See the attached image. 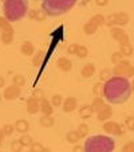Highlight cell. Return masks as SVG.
<instances>
[{
  "label": "cell",
  "mask_w": 134,
  "mask_h": 152,
  "mask_svg": "<svg viewBox=\"0 0 134 152\" xmlns=\"http://www.w3.org/2000/svg\"><path fill=\"white\" fill-rule=\"evenodd\" d=\"M131 94V85L126 77H113L103 85V97L111 104L120 105L129 100Z\"/></svg>",
  "instance_id": "cell-1"
},
{
  "label": "cell",
  "mask_w": 134,
  "mask_h": 152,
  "mask_svg": "<svg viewBox=\"0 0 134 152\" xmlns=\"http://www.w3.org/2000/svg\"><path fill=\"white\" fill-rule=\"evenodd\" d=\"M4 16L9 22H16L24 18L28 12V1L27 0H6L3 6Z\"/></svg>",
  "instance_id": "cell-2"
},
{
  "label": "cell",
  "mask_w": 134,
  "mask_h": 152,
  "mask_svg": "<svg viewBox=\"0 0 134 152\" xmlns=\"http://www.w3.org/2000/svg\"><path fill=\"white\" fill-rule=\"evenodd\" d=\"M115 148L114 140L109 136H102L97 135L93 137H88L85 143V149L86 152H110Z\"/></svg>",
  "instance_id": "cell-3"
},
{
  "label": "cell",
  "mask_w": 134,
  "mask_h": 152,
  "mask_svg": "<svg viewBox=\"0 0 134 152\" xmlns=\"http://www.w3.org/2000/svg\"><path fill=\"white\" fill-rule=\"evenodd\" d=\"M77 0H44L42 3V10L50 16H60L69 12L75 6Z\"/></svg>",
  "instance_id": "cell-4"
},
{
  "label": "cell",
  "mask_w": 134,
  "mask_h": 152,
  "mask_svg": "<svg viewBox=\"0 0 134 152\" xmlns=\"http://www.w3.org/2000/svg\"><path fill=\"white\" fill-rule=\"evenodd\" d=\"M111 73L117 77H134V66L131 65L129 61L122 59L121 62L115 63Z\"/></svg>",
  "instance_id": "cell-5"
},
{
  "label": "cell",
  "mask_w": 134,
  "mask_h": 152,
  "mask_svg": "<svg viewBox=\"0 0 134 152\" xmlns=\"http://www.w3.org/2000/svg\"><path fill=\"white\" fill-rule=\"evenodd\" d=\"M103 131L109 135H114V136H122L123 135V126L120 125L118 123L114 121H105L103 123Z\"/></svg>",
  "instance_id": "cell-6"
},
{
  "label": "cell",
  "mask_w": 134,
  "mask_h": 152,
  "mask_svg": "<svg viewBox=\"0 0 134 152\" xmlns=\"http://www.w3.org/2000/svg\"><path fill=\"white\" fill-rule=\"evenodd\" d=\"M110 34L113 37V39H115L120 45H123V43H129V35L125 32V30L122 27H111Z\"/></svg>",
  "instance_id": "cell-7"
},
{
  "label": "cell",
  "mask_w": 134,
  "mask_h": 152,
  "mask_svg": "<svg viewBox=\"0 0 134 152\" xmlns=\"http://www.w3.org/2000/svg\"><path fill=\"white\" fill-rule=\"evenodd\" d=\"M19 96H20V86L14 85V83H12L11 86H8V88H6L3 92V97H4V100H7V101L16 100Z\"/></svg>",
  "instance_id": "cell-8"
},
{
  "label": "cell",
  "mask_w": 134,
  "mask_h": 152,
  "mask_svg": "<svg viewBox=\"0 0 134 152\" xmlns=\"http://www.w3.org/2000/svg\"><path fill=\"white\" fill-rule=\"evenodd\" d=\"M40 110V100L35 96H30L27 98V112L30 115H35Z\"/></svg>",
  "instance_id": "cell-9"
},
{
  "label": "cell",
  "mask_w": 134,
  "mask_h": 152,
  "mask_svg": "<svg viewBox=\"0 0 134 152\" xmlns=\"http://www.w3.org/2000/svg\"><path fill=\"white\" fill-rule=\"evenodd\" d=\"M111 116H113V109H111L110 105H106V104L97 112V118L99 121H102V123L107 121L109 118L111 117Z\"/></svg>",
  "instance_id": "cell-10"
},
{
  "label": "cell",
  "mask_w": 134,
  "mask_h": 152,
  "mask_svg": "<svg viewBox=\"0 0 134 152\" xmlns=\"http://www.w3.org/2000/svg\"><path fill=\"white\" fill-rule=\"evenodd\" d=\"M63 110L66 113H71L77 109V98L75 97H67L62 104Z\"/></svg>",
  "instance_id": "cell-11"
},
{
  "label": "cell",
  "mask_w": 134,
  "mask_h": 152,
  "mask_svg": "<svg viewBox=\"0 0 134 152\" xmlns=\"http://www.w3.org/2000/svg\"><path fill=\"white\" fill-rule=\"evenodd\" d=\"M56 66L59 67L62 72H70L71 67H72V62L69 59V58L62 57V58H59V59L56 61Z\"/></svg>",
  "instance_id": "cell-12"
},
{
  "label": "cell",
  "mask_w": 134,
  "mask_h": 152,
  "mask_svg": "<svg viewBox=\"0 0 134 152\" xmlns=\"http://www.w3.org/2000/svg\"><path fill=\"white\" fill-rule=\"evenodd\" d=\"M40 112L43 115H52L54 109H52L51 101L46 100V98H40Z\"/></svg>",
  "instance_id": "cell-13"
},
{
  "label": "cell",
  "mask_w": 134,
  "mask_h": 152,
  "mask_svg": "<svg viewBox=\"0 0 134 152\" xmlns=\"http://www.w3.org/2000/svg\"><path fill=\"white\" fill-rule=\"evenodd\" d=\"M28 129H30V124L27 120H24V118L16 120V123H15V131H17L19 133H26Z\"/></svg>",
  "instance_id": "cell-14"
},
{
  "label": "cell",
  "mask_w": 134,
  "mask_h": 152,
  "mask_svg": "<svg viewBox=\"0 0 134 152\" xmlns=\"http://www.w3.org/2000/svg\"><path fill=\"white\" fill-rule=\"evenodd\" d=\"M93 113H94V110H93L91 105H87V104H85V105L80 106V109H79L80 118H83V120H86V118H90L93 116Z\"/></svg>",
  "instance_id": "cell-15"
},
{
  "label": "cell",
  "mask_w": 134,
  "mask_h": 152,
  "mask_svg": "<svg viewBox=\"0 0 134 152\" xmlns=\"http://www.w3.org/2000/svg\"><path fill=\"white\" fill-rule=\"evenodd\" d=\"M97 30H98V24L95 23L93 19H90L87 23H85V26H83V31H85L86 35L95 34V31H97Z\"/></svg>",
  "instance_id": "cell-16"
},
{
  "label": "cell",
  "mask_w": 134,
  "mask_h": 152,
  "mask_svg": "<svg viewBox=\"0 0 134 152\" xmlns=\"http://www.w3.org/2000/svg\"><path fill=\"white\" fill-rule=\"evenodd\" d=\"M94 73H95V66L93 63H86L85 66L82 67V70H80V74H82V77H85V78L93 77Z\"/></svg>",
  "instance_id": "cell-17"
},
{
  "label": "cell",
  "mask_w": 134,
  "mask_h": 152,
  "mask_svg": "<svg viewBox=\"0 0 134 152\" xmlns=\"http://www.w3.org/2000/svg\"><path fill=\"white\" fill-rule=\"evenodd\" d=\"M20 51H22L23 55H32L35 51L34 45H32L30 40H24V42L22 43V46H20Z\"/></svg>",
  "instance_id": "cell-18"
},
{
  "label": "cell",
  "mask_w": 134,
  "mask_h": 152,
  "mask_svg": "<svg viewBox=\"0 0 134 152\" xmlns=\"http://www.w3.org/2000/svg\"><path fill=\"white\" fill-rule=\"evenodd\" d=\"M14 38H15L14 31H1V35H0V39H1L3 45H11L14 42Z\"/></svg>",
  "instance_id": "cell-19"
},
{
  "label": "cell",
  "mask_w": 134,
  "mask_h": 152,
  "mask_svg": "<svg viewBox=\"0 0 134 152\" xmlns=\"http://www.w3.org/2000/svg\"><path fill=\"white\" fill-rule=\"evenodd\" d=\"M39 123L43 128H51V126L54 125L55 120L51 117V115H43L42 117L39 118Z\"/></svg>",
  "instance_id": "cell-20"
},
{
  "label": "cell",
  "mask_w": 134,
  "mask_h": 152,
  "mask_svg": "<svg viewBox=\"0 0 134 152\" xmlns=\"http://www.w3.org/2000/svg\"><path fill=\"white\" fill-rule=\"evenodd\" d=\"M0 30H1V31H14V27H12L11 22H9L6 16L4 18L0 16Z\"/></svg>",
  "instance_id": "cell-21"
},
{
  "label": "cell",
  "mask_w": 134,
  "mask_h": 152,
  "mask_svg": "<svg viewBox=\"0 0 134 152\" xmlns=\"http://www.w3.org/2000/svg\"><path fill=\"white\" fill-rule=\"evenodd\" d=\"M129 23V15L126 12H118L117 14V26L123 27Z\"/></svg>",
  "instance_id": "cell-22"
},
{
  "label": "cell",
  "mask_w": 134,
  "mask_h": 152,
  "mask_svg": "<svg viewBox=\"0 0 134 152\" xmlns=\"http://www.w3.org/2000/svg\"><path fill=\"white\" fill-rule=\"evenodd\" d=\"M66 139H67V141H69V143H71V144H77L78 141H79L80 136L78 135L77 131H70V132L67 133V136H66Z\"/></svg>",
  "instance_id": "cell-23"
},
{
  "label": "cell",
  "mask_w": 134,
  "mask_h": 152,
  "mask_svg": "<svg viewBox=\"0 0 134 152\" xmlns=\"http://www.w3.org/2000/svg\"><path fill=\"white\" fill-rule=\"evenodd\" d=\"M77 132H78V135L80 136V139H82V137H87L88 132H90V128H88L87 124L83 123V124H80V125L78 126V131H77Z\"/></svg>",
  "instance_id": "cell-24"
},
{
  "label": "cell",
  "mask_w": 134,
  "mask_h": 152,
  "mask_svg": "<svg viewBox=\"0 0 134 152\" xmlns=\"http://www.w3.org/2000/svg\"><path fill=\"white\" fill-rule=\"evenodd\" d=\"M103 105H105V101H103L102 97L94 98V100H93V102H91V108H93V110H94V112H98V110H99Z\"/></svg>",
  "instance_id": "cell-25"
},
{
  "label": "cell",
  "mask_w": 134,
  "mask_h": 152,
  "mask_svg": "<svg viewBox=\"0 0 134 152\" xmlns=\"http://www.w3.org/2000/svg\"><path fill=\"white\" fill-rule=\"evenodd\" d=\"M121 53H122L123 57H130L133 54V47H131L130 43H123L121 45Z\"/></svg>",
  "instance_id": "cell-26"
},
{
  "label": "cell",
  "mask_w": 134,
  "mask_h": 152,
  "mask_svg": "<svg viewBox=\"0 0 134 152\" xmlns=\"http://www.w3.org/2000/svg\"><path fill=\"white\" fill-rule=\"evenodd\" d=\"M105 24L107 27L117 26V14H110L107 18H105Z\"/></svg>",
  "instance_id": "cell-27"
},
{
  "label": "cell",
  "mask_w": 134,
  "mask_h": 152,
  "mask_svg": "<svg viewBox=\"0 0 134 152\" xmlns=\"http://www.w3.org/2000/svg\"><path fill=\"white\" fill-rule=\"evenodd\" d=\"M20 141H22V144H23V147H31V144L34 143V140H32V137L30 135H27V133H22V137L19 139Z\"/></svg>",
  "instance_id": "cell-28"
},
{
  "label": "cell",
  "mask_w": 134,
  "mask_h": 152,
  "mask_svg": "<svg viewBox=\"0 0 134 152\" xmlns=\"http://www.w3.org/2000/svg\"><path fill=\"white\" fill-rule=\"evenodd\" d=\"M30 151L31 152H44L47 151V148L43 144L38 143V141H34V143L31 144V147H30Z\"/></svg>",
  "instance_id": "cell-29"
},
{
  "label": "cell",
  "mask_w": 134,
  "mask_h": 152,
  "mask_svg": "<svg viewBox=\"0 0 134 152\" xmlns=\"http://www.w3.org/2000/svg\"><path fill=\"white\" fill-rule=\"evenodd\" d=\"M93 93H94L95 97H102L103 96V85L101 82H97L94 83L93 86Z\"/></svg>",
  "instance_id": "cell-30"
},
{
  "label": "cell",
  "mask_w": 134,
  "mask_h": 152,
  "mask_svg": "<svg viewBox=\"0 0 134 152\" xmlns=\"http://www.w3.org/2000/svg\"><path fill=\"white\" fill-rule=\"evenodd\" d=\"M12 83L14 85H17V86H24L26 85V78H24V75H14V78H12Z\"/></svg>",
  "instance_id": "cell-31"
},
{
  "label": "cell",
  "mask_w": 134,
  "mask_h": 152,
  "mask_svg": "<svg viewBox=\"0 0 134 152\" xmlns=\"http://www.w3.org/2000/svg\"><path fill=\"white\" fill-rule=\"evenodd\" d=\"M75 55H78L79 58H86V57L88 55L87 47H86V46H82V45H79V46H78L77 53H75Z\"/></svg>",
  "instance_id": "cell-32"
},
{
  "label": "cell",
  "mask_w": 134,
  "mask_h": 152,
  "mask_svg": "<svg viewBox=\"0 0 134 152\" xmlns=\"http://www.w3.org/2000/svg\"><path fill=\"white\" fill-rule=\"evenodd\" d=\"M42 59H43V51L42 50H39V51L34 55V58H32V63H34V66H39L40 63H42Z\"/></svg>",
  "instance_id": "cell-33"
},
{
  "label": "cell",
  "mask_w": 134,
  "mask_h": 152,
  "mask_svg": "<svg viewBox=\"0 0 134 152\" xmlns=\"http://www.w3.org/2000/svg\"><path fill=\"white\" fill-rule=\"evenodd\" d=\"M111 74H113V73H111L109 69H103L102 72L99 73V80H101V81H103V82H106L107 80H110Z\"/></svg>",
  "instance_id": "cell-34"
},
{
  "label": "cell",
  "mask_w": 134,
  "mask_h": 152,
  "mask_svg": "<svg viewBox=\"0 0 134 152\" xmlns=\"http://www.w3.org/2000/svg\"><path fill=\"white\" fill-rule=\"evenodd\" d=\"M123 59V55H122V53L121 51H115V53H113L111 54V63H118V62H121V61Z\"/></svg>",
  "instance_id": "cell-35"
},
{
  "label": "cell",
  "mask_w": 134,
  "mask_h": 152,
  "mask_svg": "<svg viewBox=\"0 0 134 152\" xmlns=\"http://www.w3.org/2000/svg\"><path fill=\"white\" fill-rule=\"evenodd\" d=\"M11 149L15 152H20L22 149H23V144H22V141L20 140H14L11 143Z\"/></svg>",
  "instance_id": "cell-36"
},
{
  "label": "cell",
  "mask_w": 134,
  "mask_h": 152,
  "mask_svg": "<svg viewBox=\"0 0 134 152\" xmlns=\"http://www.w3.org/2000/svg\"><path fill=\"white\" fill-rule=\"evenodd\" d=\"M125 125L129 131H134V116H127V117H126Z\"/></svg>",
  "instance_id": "cell-37"
},
{
  "label": "cell",
  "mask_w": 134,
  "mask_h": 152,
  "mask_svg": "<svg viewBox=\"0 0 134 152\" xmlns=\"http://www.w3.org/2000/svg\"><path fill=\"white\" fill-rule=\"evenodd\" d=\"M91 19L98 24V27H99V26H103V24H105V16H103V15H101V14L94 15Z\"/></svg>",
  "instance_id": "cell-38"
},
{
  "label": "cell",
  "mask_w": 134,
  "mask_h": 152,
  "mask_svg": "<svg viewBox=\"0 0 134 152\" xmlns=\"http://www.w3.org/2000/svg\"><path fill=\"white\" fill-rule=\"evenodd\" d=\"M47 16H49V15L46 14V11H44V10H36V16H35V19H36V20L43 22V20H46Z\"/></svg>",
  "instance_id": "cell-39"
},
{
  "label": "cell",
  "mask_w": 134,
  "mask_h": 152,
  "mask_svg": "<svg viewBox=\"0 0 134 152\" xmlns=\"http://www.w3.org/2000/svg\"><path fill=\"white\" fill-rule=\"evenodd\" d=\"M51 104H52V106H59V105H62V96H60V94L52 96Z\"/></svg>",
  "instance_id": "cell-40"
},
{
  "label": "cell",
  "mask_w": 134,
  "mask_h": 152,
  "mask_svg": "<svg viewBox=\"0 0 134 152\" xmlns=\"http://www.w3.org/2000/svg\"><path fill=\"white\" fill-rule=\"evenodd\" d=\"M123 152H134V141H129L122 147Z\"/></svg>",
  "instance_id": "cell-41"
},
{
  "label": "cell",
  "mask_w": 134,
  "mask_h": 152,
  "mask_svg": "<svg viewBox=\"0 0 134 152\" xmlns=\"http://www.w3.org/2000/svg\"><path fill=\"white\" fill-rule=\"evenodd\" d=\"M3 132H4L6 136L12 135V132H14V125H11V124H6V125L3 126Z\"/></svg>",
  "instance_id": "cell-42"
},
{
  "label": "cell",
  "mask_w": 134,
  "mask_h": 152,
  "mask_svg": "<svg viewBox=\"0 0 134 152\" xmlns=\"http://www.w3.org/2000/svg\"><path fill=\"white\" fill-rule=\"evenodd\" d=\"M78 46H79V45H77V43H71L69 46V49H67V53L71 55H75V53H77V50H78Z\"/></svg>",
  "instance_id": "cell-43"
},
{
  "label": "cell",
  "mask_w": 134,
  "mask_h": 152,
  "mask_svg": "<svg viewBox=\"0 0 134 152\" xmlns=\"http://www.w3.org/2000/svg\"><path fill=\"white\" fill-rule=\"evenodd\" d=\"M27 16H28L30 19H35V16H36V10H28Z\"/></svg>",
  "instance_id": "cell-44"
},
{
  "label": "cell",
  "mask_w": 134,
  "mask_h": 152,
  "mask_svg": "<svg viewBox=\"0 0 134 152\" xmlns=\"http://www.w3.org/2000/svg\"><path fill=\"white\" fill-rule=\"evenodd\" d=\"M107 3H109V0H95V4H97V6H99V7L107 6Z\"/></svg>",
  "instance_id": "cell-45"
},
{
  "label": "cell",
  "mask_w": 134,
  "mask_h": 152,
  "mask_svg": "<svg viewBox=\"0 0 134 152\" xmlns=\"http://www.w3.org/2000/svg\"><path fill=\"white\" fill-rule=\"evenodd\" d=\"M72 151L74 152H82V151H85V149H83V147H80V145H75L74 148H72Z\"/></svg>",
  "instance_id": "cell-46"
},
{
  "label": "cell",
  "mask_w": 134,
  "mask_h": 152,
  "mask_svg": "<svg viewBox=\"0 0 134 152\" xmlns=\"http://www.w3.org/2000/svg\"><path fill=\"white\" fill-rule=\"evenodd\" d=\"M4 132H3V129H0V145L3 144V140H4Z\"/></svg>",
  "instance_id": "cell-47"
},
{
  "label": "cell",
  "mask_w": 134,
  "mask_h": 152,
  "mask_svg": "<svg viewBox=\"0 0 134 152\" xmlns=\"http://www.w3.org/2000/svg\"><path fill=\"white\" fill-rule=\"evenodd\" d=\"M4 82H6V81H4V78L0 77V88H3V86H4Z\"/></svg>",
  "instance_id": "cell-48"
},
{
  "label": "cell",
  "mask_w": 134,
  "mask_h": 152,
  "mask_svg": "<svg viewBox=\"0 0 134 152\" xmlns=\"http://www.w3.org/2000/svg\"><path fill=\"white\" fill-rule=\"evenodd\" d=\"M131 92L134 93V78H133V81H131Z\"/></svg>",
  "instance_id": "cell-49"
},
{
  "label": "cell",
  "mask_w": 134,
  "mask_h": 152,
  "mask_svg": "<svg viewBox=\"0 0 134 152\" xmlns=\"http://www.w3.org/2000/svg\"><path fill=\"white\" fill-rule=\"evenodd\" d=\"M90 1H91V0H82V3H83V4H88Z\"/></svg>",
  "instance_id": "cell-50"
},
{
  "label": "cell",
  "mask_w": 134,
  "mask_h": 152,
  "mask_svg": "<svg viewBox=\"0 0 134 152\" xmlns=\"http://www.w3.org/2000/svg\"><path fill=\"white\" fill-rule=\"evenodd\" d=\"M0 102H1V94H0Z\"/></svg>",
  "instance_id": "cell-51"
},
{
  "label": "cell",
  "mask_w": 134,
  "mask_h": 152,
  "mask_svg": "<svg viewBox=\"0 0 134 152\" xmlns=\"http://www.w3.org/2000/svg\"><path fill=\"white\" fill-rule=\"evenodd\" d=\"M0 1H6V0H0Z\"/></svg>",
  "instance_id": "cell-52"
}]
</instances>
